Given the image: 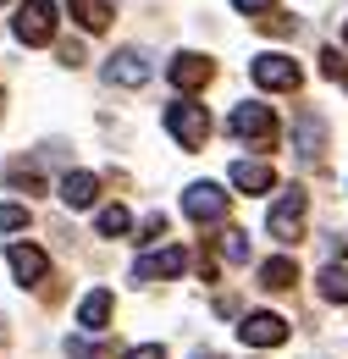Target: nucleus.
I'll return each mask as SVG.
<instances>
[{"instance_id":"obj_1","label":"nucleus","mask_w":348,"mask_h":359,"mask_svg":"<svg viewBox=\"0 0 348 359\" xmlns=\"http://www.w3.org/2000/svg\"><path fill=\"white\" fill-rule=\"evenodd\" d=\"M166 133H172L182 149H205V138H210V111L194 105V100H172V105H166Z\"/></svg>"},{"instance_id":"obj_2","label":"nucleus","mask_w":348,"mask_h":359,"mask_svg":"<svg viewBox=\"0 0 348 359\" xmlns=\"http://www.w3.org/2000/svg\"><path fill=\"white\" fill-rule=\"evenodd\" d=\"M11 34H17L22 45H50V39H55V6H50V0H22L17 17H11Z\"/></svg>"},{"instance_id":"obj_3","label":"nucleus","mask_w":348,"mask_h":359,"mask_svg":"<svg viewBox=\"0 0 348 359\" xmlns=\"http://www.w3.org/2000/svg\"><path fill=\"white\" fill-rule=\"evenodd\" d=\"M304 210H309V199L299 194V188H288V194L271 205V216H265L271 238H276V243H299V232H304Z\"/></svg>"},{"instance_id":"obj_4","label":"nucleus","mask_w":348,"mask_h":359,"mask_svg":"<svg viewBox=\"0 0 348 359\" xmlns=\"http://www.w3.org/2000/svg\"><path fill=\"white\" fill-rule=\"evenodd\" d=\"M249 72H255V83H260V89H299V78H304V72H299V61H293V55H282V50L255 55V67H249Z\"/></svg>"},{"instance_id":"obj_5","label":"nucleus","mask_w":348,"mask_h":359,"mask_svg":"<svg viewBox=\"0 0 348 359\" xmlns=\"http://www.w3.org/2000/svg\"><path fill=\"white\" fill-rule=\"evenodd\" d=\"M238 138H255V144H271L276 138V116H271V105H260V100H243L238 111H232V122H227Z\"/></svg>"},{"instance_id":"obj_6","label":"nucleus","mask_w":348,"mask_h":359,"mask_svg":"<svg viewBox=\"0 0 348 359\" xmlns=\"http://www.w3.org/2000/svg\"><path fill=\"white\" fill-rule=\"evenodd\" d=\"M238 337H243L249 348H282V343H288V320L271 315V310H255V315H243Z\"/></svg>"},{"instance_id":"obj_7","label":"nucleus","mask_w":348,"mask_h":359,"mask_svg":"<svg viewBox=\"0 0 348 359\" xmlns=\"http://www.w3.org/2000/svg\"><path fill=\"white\" fill-rule=\"evenodd\" d=\"M182 210H188V222H221L227 216V194H221L216 182H188V194H182Z\"/></svg>"},{"instance_id":"obj_8","label":"nucleus","mask_w":348,"mask_h":359,"mask_svg":"<svg viewBox=\"0 0 348 359\" xmlns=\"http://www.w3.org/2000/svg\"><path fill=\"white\" fill-rule=\"evenodd\" d=\"M149 72H155V67H149V55H144V50H116V55L105 61V78H111V83H122V89H144V83H149Z\"/></svg>"},{"instance_id":"obj_9","label":"nucleus","mask_w":348,"mask_h":359,"mask_svg":"<svg viewBox=\"0 0 348 359\" xmlns=\"http://www.w3.org/2000/svg\"><path fill=\"white\" fill-rule=\"evenodd\" d=\"M6 260H11V271H17V282H22V287L44 282V271H50L44 249H34V243H11V249H6Z\"/></svg>"},{"instance_id":"obj_10","label":"nucleus","mask_w":348,"mask_h":359,"mask_svg":"<svg viewBox=\"0 0 348 359\" xmlns=\"http://www.w3.org/2000/svg\"><path fill=\"white\" fill-rule=\"evenodd\" d=\"M166 72H172V83H177V89H205L216 67H210L205 55H194V50H182V55H172V67H166Z\"/></svg>"},{"instance_id":"obj_11","label":"nucleus","mask_w":348,"mask_h":359,"mask_svg":"<svg viewBox=\"0 0 348 359\" xmlns=\"http://www.w3.org/2000/svg\"><path fill=\"white\" fill-rule=\"evenodd\" d=\"M182 266H188V255L182 249H155V255H144L138 260V282H161V276H182Z\"/></svg>"},{"instance_id":"obj_12","label":"nucleus","mask_w":348,"mask_h":359,"mask_svg":"<svg viewBox=\"0 0 348 359\" xmlns=\"http://www.w3.org/2000/svg\"><path fill=\"white\" fill-rule=\"evenodd\" d=\"M94 199H100V177L94 172H67L61 177V205L67 210H88Z\"/></svg>"},{"instance_id":"obj_13","label":"nucleus","mask_w":348,"mask_h":359,"mask_svg":"<svg viewBox=\"0 0 348 359\" xmlns=\"http://www.w3.org/2000/svg\"><path fill=\"white\" fill-rule=\"evenodd\" d=\"M111 310H116V293H111V287H94L83 304H78V326H83V332H105Z\"/></svg>"},{"instance_id":"obj_14","label":"nucleus","mask_w":348,"mask_h":359,"mask_svg":"<svg viewBox=\"0 0 348 359\" xmlns=\"http://www.w3.org/2000/svg\"><path fill=\"white\" fill-rule=\"evenodd\" d=\"M271 182H276V172L265 161H232V188L238 194H265Z\"/></svg>"},{"instance_id":"obj_15","label":"nucleus","mask_w":348,"mask_h":359,"mask_svg":"<svg viewBox=\"0 0 348 359\" xmlns=\"http://www.w3.org/2000/svg\"><path fill=\"white\" fill-rule=\"evenodd\" d=\"M67 11L78 17V28H88V34H105V28H111V17H116L105 0H67Z\"/></svg>"},{"instance_id":"obj_16","label":"nucleus","mask_w":348,"mask_h":359,"mask_svg":"<svg viewBox=\"0 0 348 359\" xmlns=\"http://www.w3.org/2000/svg\"><path fill=\"white\" fill-rule=\"evenodd\" d=\"M299 282V266L288 260V255H276V260H265L260 266V287H271V293H288Z\"/></svg>"},{"instance_id":"obj_17","label":"nucleus","mask_w":348,"mask_h":359,"mask_svg":"<svg viewBox=\"0 0 348 359\" xmlns=\"http://www.w3.org/2000/svg\"><path fill=\"white\" fill-rule=\"evenodd\" d=\"M321 149H326V128H321L315 111H304V116H299V155H304V161H321Z\"/></svg>"},{"instance_id":"obj_18","label":"nucleus","mask_w":348,"mask_h":359,"mask_svg":"<svg viewBox=\"0 0 348 359\" xmlns=\"http://www.w3.org/2000/svg\"><path fill=\"white\" fill-rule=\"evenodd\" d=\"M315 282H321V299H332V304H348V271H343V266H326L321 276H315Z\"/></svg>"},{"instance_id":"obj_19","label":"nucleus","mask_w":348,"mask_h":359,"mask_svg":"<svg viewBox=\"0 0 348 359\" xmlns=\"http://www.w3.org/2000/svg\"><path fill=\"white\" fill-rule=\"evenodd\" d=\"M128 226H133L128 205H105V210H100V238H122Z\"/></svg>"},{"instance_id":"obj_20","label":"nucleus","mask_w":348,"mask_h":359,"mask_svg":"<svg viewBox=\"0 0 348 359\" xmlns=\"http://www.w3.org/2000/svg\"><path fill=\"white\" fill-rule=\"evenodd\" d=\"M221 255H227L232 266H243V260H249V238H243V232H221Z\"/></svg>"},{"instance_id":"obj_21","label":"nucleus","mask_w":348,"mask_h":359,"mask_svg":"<svg viewBox=\"0 0 348 359\" xmlns=\"http://www.w3.org/2000/svg\"><path fill=\"white\" fill-rule=\"evenodd\" d=\"M28 226V205H0V232H22Z\"/></svg>"},{"instance_id":"obj_22","label":"nucleus","mask_w":348,"mask_h":359,"mask_svg":"<svg viewBox=\"0 0 348 359\" xmlns=\"http://www.w3.org/2000/svg\"><path fill=\"white\" fill-rule=\"evenodd\" d=\"M321 72H326V78H337V72H348V61L337 55V50H326V55H321Z\"/></svg>"},{"instance_id":"obj_23","label":"nucleus","mask_w":348,"mask_h":359,"mask_svg":"<svg viewBox=\"0 0 348 359\" xmlns=\"http://www.w3.org/2000/svg\"><path fill=\"white\" fill-rule=\"evenodd\" d=\"M128 359H166V348L161 343H138V348H128Z\"/></svg>"},{"instance_id":"obj_24","label":"nucleus","mask_w":348,"mask_h":359,"mask_svg":"<svg viewBox=\"0 0 348 359\" xmlns=\"http://www.w3.org/2000/svg\"><path fill=\"white\" fill-rule=\"evenodd\" d=\"M155 238H166V216H149L144 222V243H155Z\"/></svg>"},{"instance_id":"obj_25","label":"nucleus","mask_w":348,"mask_h":359,"mask_svg":"<svg viewBox=\"0 0 348 359\" xmlns=\"http://www.w3.org/2000/svg\"><path fill=\"white\" fill-rule=\"evenodd\" d=\"M232 6H238V11H249V17H255V11H271V0H232Z\"/></svg>"},{"instance_id":"obj_26","label":"nucleus","mask_w":348,"mask_h":359,"mask_svg":"<svg viewBox=\"0 0 348 359\" xmlns=\"http://www.w3.org/2000/svg\"><path fill=\"white\" fill-rule=\"evenodd\" d=\"M332 249H337V255H348V232H337V238H332Z\"/></svg>"},{"instance_id":"obj_27","label":"nucleus","mask_w":348,"mask_h":359,"mask_svg":"<svg viewBox=\"0 0 348 359\" xmlns=\"http://www.w3.org/2000/svg\"><path fill=\"white\" fill-rule=\"evenodd\" d=\"M194 359H221V354H194Z\"/></svg>"},{"instance_id":"obj_28","label":"nucleus","mask_w":348,"mask_h":359,"mask_svg":"<svg viewBox=\"0 0 348 359\" xmlns=\"http://www.w3.org/2000/svg\"><path fill=\"white\" fill-rule=\"evenodd\" d=\"M343 39H348V22H343Z\"/></svg>"},{"instance_id":"obj_29","label":"nucleus","mask_w":348,"mask_h":359,"mask_svg":"<svg viewBox=\"0 0 348 359\" xmlns=\"http://www.w3.org/2000/svg\"><path fill=\"white\" fill-rule=\"evenodd\" d=\"M343 83H348V72H343Z\"/></svg>"}]
</instances>
